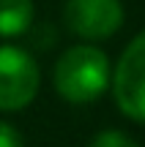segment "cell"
Listing matches in <instances>:
<instances>
[{
	"label": "cell",
	"mask_w": 145,
	"mask_h": 147,
	"mask_svg": "<svg viewBox=\"0 0 145 147\" xmlns=\"http://www.w3.org/2000/svg\"><path fill=\"white\" fill-rule=\"evenodd\" d=\"M55 90L71 104H91L110 84V60L91 44L66 49L55 63Z\"/></svg>",
	"instance_id": "6da1fadb"
},
{
	"label": "cell",
	"mask_w": 145,
	"mask_h": 147,
	"mask_svg": "<svg viewBox=\"0 0 145 147\" xmlns=\"http://www.w3.org/2000/svg\"><path fill=\"white\" fill-rule=\"evenodd\" d=\"M38 65L25 49L0 47V112L25 109L38 93Z\"/></svg>",
	"instance_id": "3957f363"
},
{
	"label": "cell",
	"mask_w": 145,
	"mask_h": 147,
	"mask_svg": "<svg viewBox=\"0 0 145 147\" xmlns=\"http://www.w3.org/2000/svg\"><path fill=\"white\" fill-rule=\"evenodd\" d=\"M88 147H137V142L118 128H107V131H99Z\"/></svg>",
	"instance_id": "8992f818"
},
{
	"label": "cell",
	"mask_w": 145,
	"mask_h": 147,
	"mask_svg": "<svg viewBox=\"0 0 145 147\" xmlns=\"http://www.w3.org/2000/svg\"><path fill=\"white\" fill-rule=\"evenodd\" d=\"M33 0H0V36L14 38L30 27Z\"/></svg>",
	"instance_id": "5b68a950"
},
{
	"label": "cell",
	"mask_w": 145,
	"mask_h": 147,
	"mask_svg": "<svg viewBox=\"0 0 145 147\" xmlns=\"http://www.w3.org/2000/svg\"><path fill=\"white\" fill-rule=\"evenodd\" d=\"M63 22L85 41H104L123 25L120 0H66Z\"/></svg>",
	"instance_id": "277c9868"
},
{
	"label": "cell",
	"mask_w": 145,
	"mask_h": 147,
	"mask_svg": "<svg viewBox=\"0 0 145 147\" xmlns=\"http://www.w3.org/2000/svg\"><path fill=\"white\" fill-rule=\"evenodd\" d=\"M0 147H22V136L14 125L0 120Z\"/></svg>",
	"instance_id": "52a82bcc"
},
{
	"label": "cell",
	"mask_w": 145,
	"mask_h": 147,
	"mask_svg": "<svg viewBox=\"0 0 145 147\" xmlns=\"http://www.w3.org/2000/svg\"><path fill=\"white\" fill-rule=\"evenodd\" d=\"M110 79L118 109L131 120L145 123V30L129 41Z\"/></svg>",
	"instance_id": "7a4b0ae2"
}]
</instances>
